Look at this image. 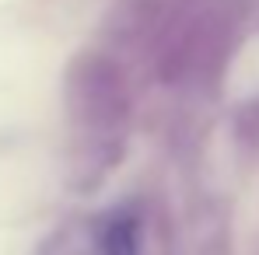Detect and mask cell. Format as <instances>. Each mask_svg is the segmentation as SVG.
<instances>
[{"mask_svg": "<svg viewBox=\"0 0 259 255\" xmlns=\"http://www.w3.org/2000/svg\"><path fill=\"white\" fill-rule=\"evenodd\" d=\"M67 105L84 133L112 147L130 119V91L116 60L102 53H81L67 70Z\"/></svg>", "mask_w": 259, "mask_h": 255, "instance_id": "1", "label": "cell"}, {"mask_svg": "<svg viewBox=\"0 0 259 255\" xmlns=\"http://www.w3.org/2000/svg\"><path fill=\"white\" fill-rule=\"evenodd\" d=\"M98 248L102 255H137V220L130 213H112L98 234Z\"/></svg>", "mask_w": 259, "mask_h": 255, "instance_id": "2", "label": "cell"}]
</instances>
